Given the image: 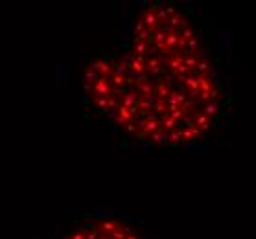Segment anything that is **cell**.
<instances>
[{
  "mask_svg": "<svg viewBox=\"0 0 256 239\" xmlns=\"http://www.w3.org/2000/svg\"><path fill=\"white\" fill-rule=\"evenodd\" d=\"M56 239H140V234L126 219L107 214H90L72 221Z\"/></svg>",
  "mask_w": 256,
  "mask_h": 239,
  "instance_id": "2",
  "label": "cell"
},
{
  "mask_svg": "<svg viewBox=\"0 0 256 239\" xmlns=\"http://www.w3.org/2000/svg\"><path fill=\"white\" fill-rule=\"evenodd\" d=\"M83 90L112 125L153 146L206 140L225 99L198 18L174 2L134 9L122 50L88 64Z\"/></svg>",
  "mask_w": 256,
  "mask_h": 239,
  "instance_id": "1",
  "label": "cell"
}]
</instances>
